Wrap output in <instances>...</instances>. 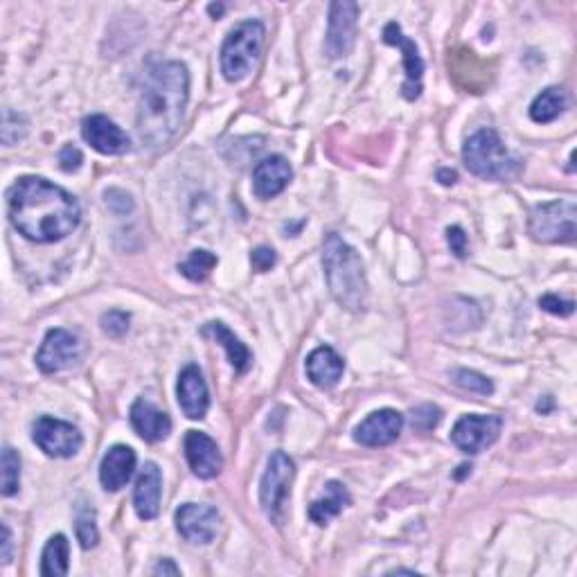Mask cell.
I'll return each instance as SVG.
<instances>
[{"instance_id": "obj_1", "label": "cell", "mask_w": 577, "mask_h": 577, "mask_svg": "<svg viewBox=\"0 0 577 577\" xmlns=\"http://www.w3.org/2000/svg\"><path fill=\"white\" fill-rule=\"evenodd\" d=\"M10 221L19 233L37 244L66 239L79 226L82 208L73 194L41 176H23L7 197Z\"/></svg>"}, {"instance_id": "obj_2", "label": "cell", "mask_w": 577, "mask_h": 577, "mask_svg": "<svg viewBox=\"0 0 577 577\" xmlns=\"http://www.w3.org/2000/svg\"><path fill=\"white\" fill-rule=\"evenodd\" d=\"M190 100V75L181 61H165L147 77L138 104V136L147 147L161 149L179 133Z\"/></svg>"}, {"instance_id": "obj_3", "label": "cell", "mask_w": 577, "mask_h": 577, "mask_svg": "<svg viewBox=\"0 0 577 577\" xmlns=\"http://www.w3.org/2000/svg\"><path fill=\"white\" fill-rule=\"evenodd\" d=\"M323 269L330 294L343 309L363 312L368 307V280L361 257L336 233L323 242Z\"/></svg>"}, {"instance_id": "obj_4", "label": "cell", "mask_w": 577, "mask_h": 577, "mask_svg": "<svg viewBox=\"0 0 577 577\" xmlns=\"http://www.w3.org/2000/svg\"><path fill=\"white\" fill-rule=\"evenodd\" d=\"M463 161L469 172L485 181H505L519 172V161L508 152L494 129H481L467 138Z\"/></svg>"}, {"instance_id": "obj_5", "label": "cell", "mask_w": 577, "mask_h": 577, "mask_svg": "<svg viewBox=\"0 0 577 577\" xmlns=\"http://www.w3.org/2000/svg\"><path fill=\"white\" fill-rule=\"evenodd\" d=\"M264 25L260 21H246L228 34L221 46V73L228 82H242L251 75L264 48Z\"/></svg>"}, {"instance_id": "obj_6", "label": "cell", "mask_w": 577, "mask_h": 577, "mask_svg": "<svg viewBox=\"0 0 577 577\" xmlns=\"http://www.w3.org/2000/svg\"><path fill=\"white\" fill-rule=\"evenodd\" d=\"M575 201H550L535 206L530 212L528 230L535 242L541 244H571L577 233Z\"/></svg>"}, {"instance_id": "obj_7", "label": "cell", "mask_w": 577, "mask_h": 577, "mask_svg": "<svg viewBox=\"0 0 577 577\" xmlns=\"http://www.w3.org/2000/svg\"><path fill=\"white\" fill-rule=\"evenodd\" d=\"M296 478V465L284 451H273L260 483V503L266 517L280 526L287 514L291 483Z\"/></svg>"}, {"instance_id": "obj_8", "label": "cell", "mask_w": 577, "mask_h": 577, "mask_svg": "<svg viewBox=\"0 0 577 577\" xmlns=\"http://www.w3.org/2000/svg\"><path fill=\"white\" fill-rule=\"evenodd\" d=\"M32 438L50 458H73L84 445L82 433L70 422L43 415L32 424Z\"/></svg>"}, {"instance_id": "obj_9", "label": "cell", "mask_w": 577, "mask_h": 577, "mask_svg": "<svg viewBox=\"0 0 577 577\" xmlns=\"http://www.w3.org/2000/svg\"><path fill=\"white\" fill-rule=\"evenodd\" d=\"M503 420L499 415H465L451 431V442L465 454H481L501 436Z\"/></svg>"}, {"instance_id": "obj_10", "label": "cell", "mask_w": 577, "mask_h": 577, "mask_svg": "<svg viewBox=\"0 0 577 577\" xmlns=\"http://www.w3.org/2000/svg\"><path fill=\"white\" fill-rule=\"evenodd\" d=\"M357 19L359 5L343 0V3L330 5V21H327L325 34V55L330 59H343L350 55L357 37Z\"/></svg>"}, {"instance_id": "obj_11", "label": "cell", "mask_w": 577, "mask_h": 577, "mask_svg": "<svg viewBox=\"0 0 577 577\" xmlns=\"http://www.w3.org/2000/svg\"><path fill=\"white\" fill-rule=\"evenodd\" d=\"M221 517L212 505L185 503L176 510V530L190 544H210L217 537Z\"/></svg>"}, {"instance_id": "obj_12", "label": "cell", "mask_w": 577, "mask_h": 577, "mask_svg": "<svg viewBox=\"0 0 577 577\" xmlns=\"http://www.w3.org/2000/svg\"><path fill=\"white\" fill-rule=\"evenodd\" d=\"M82 354V343L68 330H50L37 354V366L46 375H55L73 366Z\"/></svg>"}, {"instance_id": "obj_13", "label": "cell", "mask_w": 577, "mask_h": 577, "mask_svg": "<svg viewBox=\"0 0 577 577\" xmlns=\"http://www.w3.org/2000/svg\"><path fill=\"white\" fill-rule=\"evenodd\" d=\"M82 136L95 152L104 156H122L129 152V136L106 115H88L82 122Z\"/></svg>"}, {"instance_id": "obj_14", "label": "cell", "mask_w": 577, "mask_h": 577, "mask_svg": "<svg viewBox=\"0 0 577 577\" xmlns=\"http://www.w3.org/2000/svg\"><path fill=\"white\" fill-rule=\"evenodd\" d=\"M404 429V415L393 408H381V411L370 413L357 429H354V440L363 447H386L399 438Z\"/></svg>"}, {"instance_id": "obj_15", "label": "cell", "mask_w": 577, "mask_h": 577, "mask_svg": "<svg viewBox=\"0 0 577 577\" xmlns=\"http://www.w3.org/2000/svg\"><path fill=\"white\" fill-rule=\"evenodd\" d=\"M384 41L388 46H395L402 50L404 55V70H406V82L402 86V93L406 100H417L422 93V73H424V61L417 52L415 41H411L402 32L397 23H388L384 28Z\"/></svg>"}, {"instance_id": "obj_16", "label": "cell", "mask_w": 577, "mask_h": 577, "mask_svg": "<svg viewBox=\"0 0 577 577\" xmlns=\"http://www.w3.org/2000/svg\"><path fill=\"white\" fill-rule=\"evenodd\" d=\"M185 458H188L194 476L203 478V481L219 476L221 467H224L217 442L201 431H188V436H185Z\"/></svg>"}, {"instance_id": "obj_17", "label": "cell", "mask_w": 577, "mask_h": 577, "mask_svg": "<svg viewBox=\"0 0 577 577\" xmlns=\"http://www.w3.org/2000/svg\"><path fill=\"white\" fill-rule=\"evenodd\" d=\"M294 170L284 156H269L253 170V192L257 199H273L287 188Z\"/></svg>"}, {"instance_id": "obj_18", "label": "cell", "mask_w": 577, "mask_h": 577, "mask_svg": "<svg viewBox=\"0 0 577 577\" xmlns=\"http://www.w3.org/2000/svg\"><path fill=\"white\" fill-rule=\"evenodd\" d=\"M179 404L181 411L190 417V420H203L210 406V393L203 379L201 370L197 366H185L179 377Z\"/></svg>"}, {"instance_id": "obj_19", "label": "cell", "mask_w": 577, "mask_h": 577, "mask_svg": "<svg viewBox=\"0 0 577 577\" xmlns=\"http://www.w3.org/2000/svg\"><path fill=\"white\" fill-rule=\"evenodd\" d=\"M161 494H163V474L156 463H147L136 481L133 490V505L142 521H152L161 512Z\"/></svg>"}, {"instance_id": "obj_20", "label": "cell", "mask_w": 577, "mask_h": 577, "mask_svg": "<svg viewBox=\"0 0 577 577\" xmlns=\"http://www.w3.org/2000/svg\"><path fill=\"white\" fill-rule=\"evenodd\" d=\"M136 469V454L127 445H113L100 465V483L106 492H118L131 481Z\"/></svg>"}, {"instance_id": "obj_21", "label": "cell", "mask_w": 577, "mask_h": 577, "mask_svg": "<svg viewBox=\"0 0 577 577\" xmlns=\"http://www.w3.org/2000/svg\"><path fill=\"white\" fill-rule=\"evenodd\" d=\"M131 424L138 431V436L147 442H161L172 433V420L156 408L149 399L140 397L131 406Z\"/></svg>"}, {"instance_id": "obj_22", "label": "cell", "mask_w": 577, "mask_h": 577, "mask_svg": "<svg viewBox=\"0 0 577 577\" xmlns=\"http://www.w3.org/2000/svg\"><path fill=\"white\" fill-rule=\"evenodd\" d=\"M305 368H307V377L312 379V384H316L318 388L330 390L341 381L345 361L332 348L323 345V348H318L309 354Z\"/></svg>"}, {"instance_id": "obj_23", "label": "cell", "mask_w": 577, "mask_h": 577, "mask_svg": "<svg viewBox=\"0 0 577 577\" xmlns=\"http://www.w3.org/2000/svg\"><path fill=\"white\" fill-rule=\"evenodd\" d=\"M350 503L352 499L348 490H345V485L339 481H330L325 485L323 499L309 505V519L318 523V526H325V523H330L334 517H339L343 508H348Z\"/></svg>"}, {"instance_id": "obj_24", "label": "cell", "mask_w": 577, "mask_h": 577, "mask_svg": "<svg viewBox=\"0 0 577 577\" xmlns=\"http://www.w3.org/2000/svg\"><path fill=\"white\" fill-rule=\"evenodd\" d=\"M203 334L210 336V339H215L221 348L226 350L230 366H233L237 372H246L248 368H251V363H253L251 352H248L246 345L239 341L224 323H219V321L208 323L206 327H203Z\"/></svg>"}, {"instance_id": "obj_25", "label": "cell", "mask_w": 577, "mask_h": 577, "mask_svg": "<svg viewBox=\"0 0 577 577\" xmlns=\"http://www.w3.org/2000/svg\"><path fill=\"white\" fill-rule=\"evenodd\" d=\"M70 546L64 535H55L48 539L41 555V575L43 577H64L68 575Z\"/></svg>"}, {"instance_id": "obj_26", "label": "cell", "mask_w": 577, "mask_h": 577, "mask_svg": "<svg viewBox=\"0 0 577 577\" xmlns=\"http://www.w3.org/2000/svg\"><path fill=\"white\" fill-rule=\"evenodd\" d=\"M564 109H566L564 88L550 86L535 97V102H532V106H530V118L539 124H546V122H553L555 118H559Z\"/></svg>"}, {"instance_id": "obj_27", "label": "cell", "mask_w": 577, "mask_h": 577, "mask_svg": "<svg viewBox=\"0 0 577 577\" xmlns=\"http://www.w3.org/2000/svg\"><path fill=\"white\" fill-rule=\"evenodd\" d=\"M217 264H219V260H217L215 253L197 248V251H192L188 255V260L179 264V271L192 282H203V280L210 278V273Z\"/></svg>"}, {"instance_id": "obj_28", "label": "cell", "mask_w": 577, "mask_h": 577, "mask_svg": "<svg viewBox=\"0 0 577 577\" xmlns=\"http://www.w3.org/2000/svg\"><path fill=\"white\" fill-rule=\"evenodd\" d=\"M75 532H77L79 546H82L84 550L95 548L97 541H100V532H97V523H95V510L88 503L77 505Z\"/></svg>"}, {"instance_id": "obj_29", "label": "cell", "mask_w": 577, "mask_h": 577, "mask_svg": "<svg viewBox=\"0 0 577 577\" xmlns=\"http://www.w3.org/2000/svg\"><path fill=\"white\" fill-rule=\"evenodd\" d=\"M21 485V458L12 447L3 449V496H14Z\"/></svg>"}, {"instance_id": "obj_30", "label": "cell", "mask_w": 577, "mask_h": 577, "mask_svg": "<svg viewBox=\"0 0 577 577\" xmlns=\"http://www.w3.org/2000/svg\"><path fill=\"white\" fill-rule=\"evenodd\" d=\"M3 145L5 147H12L16 142H21L25 138V133H28V120H25V115L21 113H14L12 109H5L3 111Z\"/></svg>"}, {"instance_id": "obj_31", "label": "cell", "mask_w": 577, "mask_h": 577, "mask_svg": "<svg viewBox=\"0 0 577 577\" xmlns=\"http://www.w3.org/2000/svg\"><path fill=\"white\" fill-rule=\"evenodd\" d=\"M454 381L463 390H469V393H476V395H492L494 393L492 381L483 375H478V372H474V370H465V368L456 370Z\"/></svg>"}, {"instance_id": "obj_32", "label": "cell", "mask_w": 577, "mask_h": 577, "mask_svg": "<svg viewBox=\"0 0 577 577\" xmlns=\"http://www.w3.org/2000/svg\"><path fill=\"white\" fill-rule=\"evenodd\" d=\"M440 417L442 415L438 406H431V404L417 406L411 411V426L415 431H431V429H436Z\"/></svg>"}, {"instance_id": "obj_33", "label": "cell", "mask_w": 577, "mask_h": 577, "mask_svg": "<svg viewBox=\"0 0 577 577\" xmlns=\"http://www.w3.org/2000/svg\"><path fill=\"white\" fill-rule=\"evenodd\" d=\"M129 323L131 316L127 312H120V309H113V312L102 316V330L109 336H115V339L129 332Z\"/></svg>"}, {"instance_id": "obj_34", "label": "cell", "mask_w": 577, "mask_h": 577, "mask_svg": "<svg viewBox=\"0 0 577 577\" xmlns=\"http://www.w3.org/2000/svg\"><path fill=\"white\" fill-rule=\"evenodd\" d=\"M104 199H106V206H109L111 212H115V215H127V212L133 210V201L127 192H122V190H106L104 194Z\"/></svg>"}, {"instance_id": "obj_35", "label": "cell", "mask_w": 577, "mask_h": 577, "mask_svg": "<svg viewBox=\"0 0 577 577\" xmlns=\"http://www.w3.org/2000/svg\"><path fill=\"white\" fill-rule=\"evenodd\" d=\"M539 307L544 309V312L555 314V316H571L573 309H575V305L571 303V300H562V298H557L553 294L539 298Z\"/></svg>"}, {"instance_id": "obj_36", "label": "cell", "mask_w": 577, "mask_h": 577, "mask_svg": "<svg viewBox=\"0 0 577 577\" xmlns=\"http://www.w3.org/2000/svg\"><path fill=\"white\" fill-rule=\"evenodd\" d=\"M275 262H278V255H275V251L269 246H260V248H255V251L251 253L253 269L260 271V273L271 271V266H275Z\"/></svg>"}, {"instance_id": "obj_37", "label": "cell", "mask_w": 577, "mask_h": 577, "mask_svg": "<svg viewBox=\"0 0 577 577\" xmlns=\"http://www.w3.org/2000/svg\"><path fill=\"white\" fill-rule=\"evenodd\" d=\"M447 242H449V248H451V253H454L456 257H467V235H465V230L460 228V226H449L447 228Z\"/></svg>"}, {"instance_id": "obj_38", "label": "cell", "mask_w": 577, "mask_h": 577, "mask_svg": "<svg viewBox=\"0 0 577 577\" xmlns=\"http://www.w3.org/2000/svg\"><path fill=\"white\" fill-rule=\"evenodd\" d=\"M59 163H61V170H64V172H77L79 167H82V163H84V156H82V152H79L77 147L66 145L64 149H61V154H59Z\"/></svg>"}, {"instance_id": "obj_39", "label": "cell", "mask_w": 577, "mask_h": 577, "mask_svg": "<svg viewBox=\"0 0 577 577\" xmlns=\"http://www.w3.org/2000/svg\"><path fill=\"white\" fill-rule=\"evenodd\" d=\"M0 559H3V564H10L12 559V530L7 523H3V550H0Z\"/></svg>"}, {"instance_id": "obj_40", "label": "cell", "mask_w": 577, "mask_h": 577, "mask_svg": "<svg viewBox=\"0 0 577 577\" xmlns=\"http://www.w3.org/2000/svg\"><path fill=\"white\" fill-rule=\"evenodd\" d=\"M154 573L156 575H181V568L176 566L172 559H161V562L156 564V568H154Z\"/></svg>"}, {"instance_id": "obj_41", "label": "cell", "mask_w": 577, "mask_h": 577, "mask_svg": "<svg viewBox=\"0 0 577 577\" xmlns=\"http://www.w3.org/2000/svg\"><path fill=\"white\" fill-rule=\"evenodd\" d=\"M456 179H458V176H456L454 170H440V172H438V181H440L442 185H454Z\"/></svg>"}, {"instance_id": "obj_42", "label": "cell", "mask_w": 577, "mask_h": 577, "mask_svg": "<svg viewBox=\"0 0 577 577\" xmlns=\"http://www.w3.org/2000/svg\"><path fill=\"white\" fill-rule=\"evenodd\" d=\"M550 406H553V399L546 397V402H544V404L537 402V411H539V413H548V411H550Z\"/></svg>"}, {"instance_id": "obj_43", "label": "cell", "mask_w": 577, "mask_h": 577, "mask_svg": "<svg viewBox=\"0 0 577 577\" xmlns=\"http://www.w3.org/2000/svg\"><path fill=\"white\" fill-rule=\"evenodd\" d=\"M208 10H210V14H217V16H219L221 12H224V7H221V5H210Z\"/></svg>"}]
</instances>
